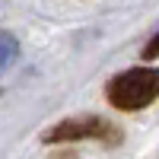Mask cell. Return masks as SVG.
Masks as SVG:
<instances>
[{
	"label": "cell",
	"mask_w": 159,
	"mask_h": 159,
	"mask_svg": "<svg viewBox=\"0 0 159 159\" xmlns=\"http://www.w3.org/2000/svg\"><path fill=\"white\" fill-rule=\"evenodd\" d=\"M105 96L121 111L147 108V105H153L159 99V67H134V70L118 73L108 83Z\"/></svg>",
	"instance_id": "6da1fadb"
},
{
	"label": "cell",
	"mask_w": 159,
	"mask_h": 159,
	"mask_svg": "<svg viewBox=\"0 0 159 159\" xmlns=\"http://www.w3.org/2000/svg\"><path fill=\"white\" fill-rule=\"evenodd\" d=\"M61 140H105V143H118L121 140V130L115 124H108L105 118L86 115V118L61 121L57 127H51L45 134V143H61Z\"/></svg>",
	"instance_id": "7a4b0ae2"
},
{
	"label": "cell",
	"mask_w": 159,
	"mask_h": 159,
	"mask_svg": "<svg viewBox=\"0 0 159 159\" xmlns=\"http://www.w3.org/2000/svg\"><path fill=\"white\" fill-rule=\"evenodd\" d=\"M19 54V45H16V38H13L10 32H0V70L10 67L13 61H16Z\"/></svg>",
	"instance_id": "3957f363"
},
{
	"label": "cell",
	"mask_w": 159,
	"mask_h": 159,
	"mask_svg": "<svg viewBox=\"0 0 159 159\" xmlns=\"http://www.w3.org/2000/svg\"><path fill=\"white\" fill-rule=\"evenodd\" d=\"M143 57H147V61H153V57H159V35L153 38V42H150L147 48H143Z\"/></svg>",
	"instance_id": "277c9868"
}]
</instances>
